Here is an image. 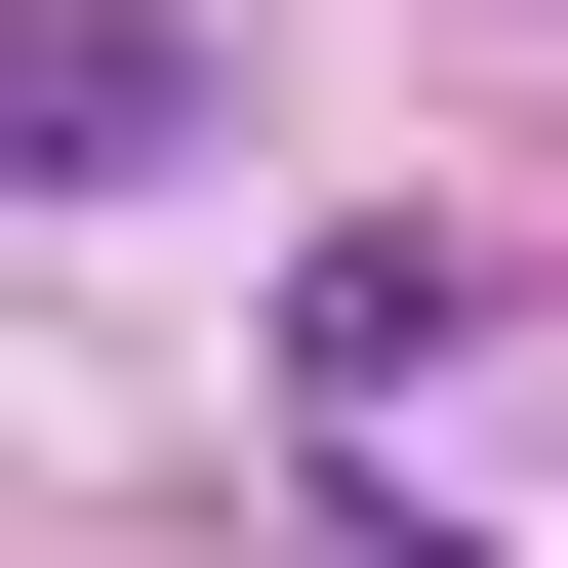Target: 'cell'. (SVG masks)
Returning <instances> with one entry per match:
<instances>
[{"label":"cell","mask_w":568,"mask_h":568,"mask_svg":"<svg viewBox=\"0 0 568 568\" xmlns=\"http://www.w3.org/2000/svg\"><path fill=\"white\" fill-rule=\"evenodd\" d=\"M163 122H203V82L122 41V0H0V163H163Z\"/></svg>","instance_id":"1"}]
</instances>
